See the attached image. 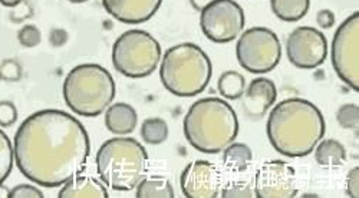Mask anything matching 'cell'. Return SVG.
<instances>
[{
	"label": "cell",
	"instance_id": "6da1fadb",
	"mask_svg": "<svg viewBox=\"0 0 359 198\" xmlns=\"http://www.w3.org/2000/svg\"><path fill=\"white\" fill-rule=\"evenodd\" d=\"M13 154L23 177L56 188L82 174L91 143L78 118L61 109H42L18 128Z\"/></svg>",
	"mask_w": 359,
	"mask_h": 198
},
{
	"label": "cell",
	"instance_id": "7a4b0ae2",
	"mask_svg": "<svg viewBox=\"0 0 359 198\" xmlns=\"http://www.w3.org/2000/svg\"><path fill=\"white\" fill-rule=\"evenodd\" d=\"M326 131L322 111L311 101L289 98L275 104L266 132L272 147L289 158L309 155Z\"/></svg>",
	"mask_w": 359,
	"mask_h": 198
},
{
	"label": "cell",
	"instance_id": "3957f363",
	"mask_svg": "<svg viewBox=\"0 0 359 198\" xmlns=\"http://www.w3.org/2000/svg\"><path fill=\"white\" fill-rule=\"evenodd\" d=\"M183 129L193 148L203 154H219L237 138L238 118L227 101L203 98L187 111Z\"/></svg>",
	"mask_w": 359,
	"mask_h": 198
},
{
	"label": "cell",
	"instance_id": "277c9868",
	"mask_svg": "<svg viewBox=\"0 0 359 198\" xmlns=\"http://www.w3.org/2000/svg\"><path fill=\"white\" fill-rule=\"evenodd\" d=\"M212 76V61L196 43L184 42L171 46L161 59V83L175 97L191 98L201 94L208 87Z\"/></svg>",
	"mask_w": 359,
	"mask_h": 198
},
{
	"label": "cell",
	"instance_id": "5b68a950",
	"mask_svg": "<svg viewBox=\"0 0 359 198\" xmlns=\"http://www.w3.org/2000/svg\"><path fill=\"white\" fill-rule=\"evenodd\" d=\"M97 171L115 191H133L148 174V154L135 138H111L101 146Z\"/></svg>",
	"mask_w": 359,
	"mask_h": 198
},
{
	"label": "cell",
	"instance_id": "8992f818",
	"mask_svg": "<svg viewBox=\"0 0 359 198\" xmlns=\"http://www.w3.org/2000/svg\"><path fill=\"white\" fill-rule=\"evenodd\" d=\"M116 85L108 69L98 64H82L64 80V99L76 115L94 118L112 104Z\"/></svg>",
	"mask_w": 359,
	"mask_h": 198
},
{
	"label": "cell",
	"instance_id": "52a82bcc",
	"mask_svg": "<svg viewBox=\"0 0 359 198\" xmlns=\"http://www.w3.org/2000/svg\"><path fill=\"white\" fill-rule=\"evenodd\" d=\"M161 61L160 42L145 31L131 29L112 46V65L127 78L140 79L151 75Z\"/></svg>",
	"mask_w": 359,
	"mask_h": 198
},
{
	"label": "cell",
	"instance_id": "ba28073f",
	"mask_svg": "<svg viewBox=\"0 0 359 198\" xmlns=\"http://www.w3.org/2000/svg\"><path fill=\"white\" fill-rule=\"evenodd\" d=\"M237 62L250 73L272 72L280 62L282 45L269 27H250L238 36L236 45Z\"/></svg>",
	"mask_w": 359,
	"mask_h": 198
},
{
	"label": "cell",
	"instance_id": "9c48e42d",
	"mask_svg": "<svg viewBox=\"0 0 359 198\" xmlns=\"http://www.w3.org/2000/svg\"><path fill=\"white\" fill-rule=\"evenodd\" d=\"M359 12L352 13L337 29L331 61L339 79L359 92Z\"/></svg>",
	"mask_w": 359,
	"mask_h": 198
},
{
	"label": "cell",
	"instance_id": "30bf717a",
	"mask_svg": "<svg viewBox=\"0 0 359 198\" xmlns=\"http://www.w3.org/2000/svg\"><path fill=\"white\" fill-rule=\"evenodd\" d=\"M245 10L234 0H215L201 10L200 26L207 39L215 43H229L245 29Z\"/></svg>",
	"mask_w": 359,
	"mask_h": 198
},
{
	"label": "cell",
	"instance_id": "8fae6325",
	"mask_svg": "<svg viewBox=\"0 0 359 198\" xmlns=\"http://www.w3.org/2000/svg\"><path fill=\"white\" fill-rule=\"evenodd\" d=\"M286 55L293 66L299 69H315L326 61V36L316 27L299 26L286 39Z\"/></svg>",
	"mask_w": 359,
	"mask_h": 198
},
{
	"label": "cell",
	"instance_id": "7c38bea8",
	"mask_svg": "<svg viewBox=\"0 0 359 198\" xmlns=\"http://www.w3.org/2000/svg\"><path fill=\"white\" fill-rule=\"evenodd\" d=\"M297 194L294 168L280 160H271L260 165L255 177V197L293 198Z\"/></svg>",
	"mask_w": 359,
	"mask_h": 198
},
{
	"label": "cell",
	"instance_id": "4fadbf2b",
	"mask_svg": "<svg viewBox=\"0 0 359 198\" xmlns=\"http://www.w3.org/2000/svg\"><path fill=\"white\" fill-rule=\"evenodd\" d=\"M219 168L205 160L190 162L180 177V187L187 198H216L220 191Z\"/></svg>",
	"mask_w": 359,
	"mask_h": 198
},
{
	"label": "cell",
	"instance_id": "5bb4252c",
	"mask_svg": "<svg viewBox=\"0 0 359 198\" xmlns=\"http://www.w3.org/2000/svg\"><path fill=\"white\" fill-rule=\"evenodd\" d=\"M278 99V88L272 79L256 78L242 95L243 112L249 120H262Z\"/></svg>",
	"mask_w": 359,
	"mask_h": 198
},
{
	"label": "cell",
	"instance_id": "9a60e30c",
	"mask_svg": "<svg viewBox=\"0 0 359 198\" xmlns=\"http://www.w3.org/2000/svg\"><path fill=\"white\" fill-rule=\"evenodd\" d=\"M163 0H102L104 9L118 22L140 24L151 19Z\"/></svg>",
	"mask_w": 359,
	"mask_h": 198
},
{
	"label": "cell",
	"instance_id": "2e32d148",
	"mask_svg": "<svg viewBox=\"0 0 359 198\" xmlns=\"http://www.w3.org/2000/svg\"><path fill=\"white\" fill-rule=\"evenodd\" d=\"M138 125V114L134 106L126 102L111 104L105 112V127L114 135H128Z\"/></svg>",
	"mask_w": 359,
	"mask_h": 198
},
{
	"label": "cell",
	"instance_id": "e0dca14e",
	"mask_svg": "<svg viewBox=\"0 0 359 198\" xmlns=\"http://www.w3.org/2000/svg\"><path fill=\"white\" fill-rule=\"evenodd\" d=\"M59 198H108L104 183L91 176H76L61 188Z\"/></svg>",
	"mask_w": 359,
	"mask_h": 198
},
{
	"label": "cell",
	"instance_id": "ac0fdd59",
	"mask_svg": "<svg viewBox=\"0 0 359 198\" xmlns=\"http://www.w3.org/2000/svg\"><path fill=\"white\" fill-rule=\"evenodd\" d=\"M313 151L315 161L325 168L341 167L346 161V150L337 139H320Z\"/></svg>",
	"mask_w": 359,
	"mask_h": 198
},
{
	"label": "cell",
	"instance_id": "d6986e66",
	"mask_svg": "<svg viewBox=\"0 0 359 198\" xmlns=\"http://www.w3.org/2000/svg\"><path fill=\"white\" fill-rule=\"evenodd\" d=\"M253 161V153L243 143H231L223 150V162L229 171L243 173Z\"/></svg>",
	"mask_w": 359,
	"mask_h": 198
},
{
	"label": "cell",
	"instance_id": "ffe728a7",
	"mask_svg": "<svg viewBox=\"0 0 359 198\" xmlns=\"http://www.w3.org/2000/svg\"><path fill=\"white\" fill-rule=\"evenodd\" d=\"M272 12L283 22H299L304 19L309 9L311 0H271Z\"/></svg>",
	"mask_w": 359,
	"mask_h": 198
},
{
	"label": "cell",
	"instance_id": "44dd1931",
	"mask_svg": "<svg viewBox=\"0 0 359 198\" xmlns=\"http://www.w3.org/2000/svg\"><path fill=\"white\" fill-rule=\"evenodd\" d=\"M137 198H174L175 192L168 178L160 176L145 177L137 185Z\"/></svg>",
	"mask_w": 359,
	"mask_h": 198
},
{
	"label": "cell",
	"instance_id": "7402d4cb",
	"mask_svg": "<svg viewBox=\"0 0 359 198\" xmlns=\"http://www.w3.org/2000/svg\"><path fill=\"white\" fill-rule=\"evenodd\" d=\"M246 88V79L242 73L237 71H226L220 75L217 80L219 94L230 101H236L242 98Z\"/></svg>",
	"mask_w": 359,
	"mask_h": 198
},
{
	"label": "cell",
	"instance_id": "603a6c76",
	"mask_svg": "<svg viewBox=\"0 0 359 198\" xmlns=\"http://www.w3.org/2000/svg\"><path fill=\"white\" fill-rule=\"evenodd\" d=\"M168 125L161 118H147L141 125V138L145 144L160 146L168 138Z\"/></svg>",
	"mask_w": 359,
	"mask_h": 198
},
{
	"label": "cell",
	"instance_id": "cb8c5ba5",
	"mask_svg": "<svg viewBox=\"0 0 359 198\" xmlns=\"http://www.w3.org/2000/svg\"><path fill=\"white\" fill-rule=\"evenodd\" d=\"M13 161L15 154L11 139L0 129V184H4L9 178L13 168Z\"/></svg>",
	"mask_w": 359,
	"mask_h": 198
},
{
	"label": "cell",
	"instance_id": "d4e9b609",
	"mask_svg": "<svg viewBox=\"0 0 359 198\" xmlns=\"http://www.w3.org/2000/svg\"><path fill=\"white\" fill-rule=\"evenodd\" d=\"M337 121L345 129H358L359 106L356 104H345L337 112Z\"/></svg>",
	"mask_w": 359,
	"mask_h": 198
},
{
	"label": "cell",
	"instance_id": "484cf974",
	"mask_svg": "<svg viewBox=\"0 0 359 198\" xmlns=\"http://www.w3.org/2000/svg\"><path fill=\"white\" fill-rule=\"evenodd\" d=\"M19 43L25 48H35L42 41V34L35 24H25L18 32Z\"/></svg>",
	"mask_w": 359,
	"mask_h": 198
},
{
	"label": "cell",
	"instance_id": "4316f807",
	"mask_svg": "<svg viewBox=\"0 0 359 198\" xmlns=\"http://www.w3.org/2000/svg\"><path fill=\"white\" fill-rule=\"evenodd\" d=\"M222 197L224 198H250L255 197L253 188L246 181H236L229 184L223 191Z\"/></svg>",
	"mask_w": 359,
	"mask_h": 198
},
{
	"label": "cell",
	"instance_id": "83f0119b",
	"mask_svg": "<svg viewBox=\"0 0 359 198\" xmlns=\"http://www.w3.org/2000/svg\"><path fill=\"white\" fill-rule=\"evenodd\" d=\"M18 121V109L13 102H0V127H12Z\"/></svg>",
	"mask_w": 359,
	"mask_h": 198
},
{
	"label": "cell",
	"instance_id": "f1b7e54d",
	"mask_svg": "<svg viewBox=\"0 0 359 198\" xmlns=\"http://www.w3.org/2000/svg\"><path fill=\"white\" fill-rule=\"evenodd\" d=\"M43 192L35 185L20 184L9 191V198H43Z\"/></svg>",
	"mask_w": 359,
	"mask_h": 198
},
{
	"label": "cell",
	"instance_id": "f546056e",
	"mask_svg": "<svg viewBox=\"0 0 359 198\" xmlns=\"http://www.w3.org/2000/svg\"><path fill=\"white\" fill-rule=\"evenodd\" d=\"M346 194L351 198L359 197V167L352 168L346 176Z\"/></svg>",
	"mask_w": 359,
	"mask_h": 198
},
{
	"label": "cell",
	"instance_id": "4dcf8cb0",
	"mask_svg": "<svg viewBox=\"0 0 359 198\" xmlns=\"http://www.w3.org/2000/svg\"><path fill=\"white\" fill-rule=\"evenodd\" d=\"M316 23L322 27V29H331L335 24V15L332 10L322 9L316 15Z\"/></svg>",
	"mask_w": 359,
	"mask_h": 198
},
{
	"label": "cell",
	"instance_id": "1f68e13d",
	"mask_svg": "<svg viewBox=\"0 0 359 198\" xmlns=\"http://www.w3.org/2000/svg\"><path fill=\"white\" fill-rule=\"evenodd\" d=\"M215 0H190V3L193 6L194 10L197 12H201L204 8H207L210 3H213Z\"/></svg>",
	"mask_w": 359,
	"mask_h": 198
},
{
	"label": "cell",
	"instance_id": "d6a6232c",
	"mask_svg": "<svg viewBox=\"0 0 359 198\" xmlns=\"http://www.w3.org/2000/svg\"><path fill=\"white\" fill-rule=\"evenodd\" d=\"M22 2H23V0H0V5H4L6 8H16Z\"/></svg>",
	"mask_w": 359,
	"mask_h": 198
},
{
	"label": "cell",
	"instance_id": "836d02e7",
	"mask_svg": "<svg viewBox=\"0 0 359 198\" xmlns=\"http://www.w3.org/2000/svg\"><path fill=\"white\" fill-rule=\"evenodd\" d=\"M0 197H9V190L4 184H0Z\"/></svg>",
	"mask_w": 359,
	"mask_h": 198
},
{
	"label": "cell",
	"instance_id": "e575fe53",
	"mask_svg": "<svg viewBox=\"0 0 359 198\" xmlns=\"http://www.w3.org/2000/svg\"><path fill=\"white\" fill-rule=\"evenodd\" d=\"M68 2H71V3H85V2H88V0H68Z\"/></svg>",
	"mask_w": 359,
	"mask_h": 198
}]
</instances>
